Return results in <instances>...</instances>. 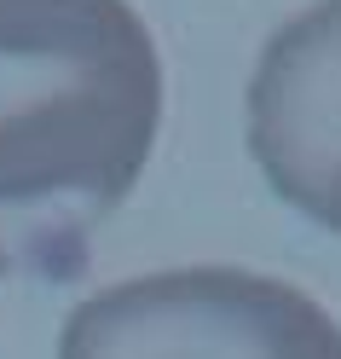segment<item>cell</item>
Instances as JSON below:
<instances>
[{"instance_id": "1", "label": "cell", "mask_w": 341, "mask_h": 359, "mask_svg": "<svg viewBox=\"0 0 341 359\" xmlns=\"http://www.w3.org/2000/svg\"><path fill=\"white\" fill-rule=\"evenodd\" d=\"M162 128V53L127 0H0V278H76Z\"/></svg>"}, {"instance_id": "2", "label": "cell", "mask_w": 341, "mask_h": 359, "mask_svg": "<svg viewBox=\"0 0 341 359\" xmlns=\"http://www.w3.org/2000/svg\"><path fill=\"white\" fill-rule=\"evenodd\" d=\"M58 359H341V325L284 278L179 266L87 296Z\"/></svg>"}, {"instance_id": "3", "label": "cell", "mask_w": 341, "mask_h": 359, "mask_svg": "<svg viewBox=\"0 0 341 359\" xmlns=\"http://www.w3.org/2000/svg\"><path fill=\"white\" fill-rule=\"evenodd\" d=\"M249 151L295 215L341 238V0L266 41L249 81Z\"/></svg>"}]
</instances>
